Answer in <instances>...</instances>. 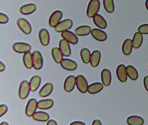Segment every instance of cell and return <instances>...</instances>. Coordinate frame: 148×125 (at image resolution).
Instances as JSON below:
<instances>
[{
    "instance_id": "obj_16",
    "label": "cell",
    "mask_w": 148,
    "mask_h": 125,
    "mask_svg": "<svg viewBox=\"0 0 148 125\" xmlns=\"http://www.w3.org/2000/svg\"><path fill=\"white\" fill-rule=\"evenodd\" d=\"M92 36L97 41H104L107 39V34L104 31L99 29L94 28L91 31Z\"/></svg>"
},
{
    "instance_id": "obj_39",
    "label": "cell",
    "mask_w": 148,
    "mask_h": 125,
    "mask_svg": "<svg viewBox=\"0 0 148 125\" xmlns=\"http://www.w3.org/2000/svg\"><path fill=\"white\" fill-rule=\"evenodd\" d=\"M47 125H57L58 123H57V122L56 121L54 120H49L47 122Z\"/></svg>"
},
{
    "instance_id": "obj_4",
    "label": "cell",
    "mask_w": 148,
    "mask_h": 125,
    "mask_svg": "<svg viewBox=\"0 0 148 125\" xmlns=\"http://www.w3.org/2000/svg\"><path fill=\"white\" fill-rule=\"evenodd\" d=\"M33 67L35 69L39 70L42 68L43 65V58L41 53L38 50L34 51L32 53Z\"/></svg>"
},
{
    "instance_id": "obj_12",
    "label": "cell",
    "mask_w": 148,
    "mask_h": 125,
    "mask_svg": "<svg viewBox=\"0 0 148 125\" xmlns=\"http://www.w3.org/2000/svg\"><path fill=\"white\" fill-rule=\"evenodd\" d=\"M116 74L118 80L121 82H125L127 80L126 67L124 65L120 64L118 66L116 70Z\"/></svg>"
},
{
    "instance_id": "obj_19",
    "label": "cell",
    "mask_w": 148,
    "mask_h": 125,
    "mask_svg": "<svg viewBox=\"0 0 148 125\" xmlns=\"http://www.w3.org/2000/svg\"><path fill=\"white\" fill-rule=\"evenodd\" d=\"M33 120L38 122H47L50 119L49 115L47 113L43 111L36 112L32 116Z\"/></svg>"
},
{
    "instance_id": "obj_1",
    "label": "cell",
    "mask_w": 148,
    "mask_h": 125,
    "mask_svg": "<svg viewBox=\"0 0 148 125\" xmlns=\"http://www.w3.org/2000/svg\"><path fill=\"white\" fill-rule=\"evenodd\" d=\"M100 6L99 0H90L88 3L86 10V14L88 17L92 18L97 14L100 8Z\"/></svg>"
},
{
    "instance_id": "obj_35",
    "label": "cell",
    "mask_w": 148,
    "mask_h": 125,
    "mask_svg": "<svg viewBox=\"0 0 148 125\" xmlns=\"http://www.w3.org/2000/svg\"><path fill=\"white\" fill-rule=\"evenodd\" d=\"M138 32L142 34H148V24H143L138 27Z\"/></svg>"
},
{
    "instance_id": "obj_15",
    "label": "cell",
    "mask_w": 148,
    "mask_h": 125,
    "mask_svg": "<svg viewBox=\"0 0 148 125\" xmlns=\"http://www.w3.org/2000/svg\"><path fill=\"white\" fill-rule=\"evenodd\" d=\"M40 41L43 46H47L49 44L50 41V34L47 30L45 28L40 30L39 33Z\"/></svg>"
},
{
    "instance_id": "obj_21",
    "label": "cell",
    "mask_w": 148,
    "mask_h": 125,
    "mask_svg": "<svg viewBox=\"0 0 148 125\" xmlns=\"http://www.w3.org/2000/svg\"><path fill=\"white\" fill-rule=\"evenodd\" d=\"M54 104L53 100L51 99L40 100L38 102V108L40 109H48L52 107Z\"/></svg>"
},
{
    "instance_id": "obj_11",
    "label": "cell",
    "mask_w": 148,
    "mask_h": 125,
    "mask_svg": "<svg viewBox=\"0 0 148 125\" xmlns=\"http://www.w3.org/2000/svg\"><path fill=\"white\" fill-rule=\"evenodd\" d=\"M60 66L66 70L73 71L77 67V65L76 62L70 59H63L60 63Z\"/></svg>"
},
{
    "instance_id": "obj_27",
    "label": "cell",
    "mask_w": 148,
    "mask_h": 125,
    "mask_svg": "<svg viewBox=\"0 0 148 125\" xmlns=\"http://www.w3.org/2000/svg\"><path fill=\"white\" fill-rule=\"evenodd\" d=\"M91 31V27L87 25L79 26L75 30V34L79 36L88 35Z\"/></svg>"
},
{
    "instance_id": "obj_3",
    "label": "cell",
    "mask_w": 148,
    "mask_h": 125,
    "mask_svg": "<svg viewBox=\"0 0 148 125\" xmlns=\"http://www.w3.org/2000/svg\"><path fill=\"white\" fill-rule=\"evenodd\" d=\"M31 91L29 82L27 80H24L21 83L18 90L20 98L24 100L27 98Z\"/></svg>"
},
{
    "instance_id": "obj_8",
    "label": "cell",
    "mask_w": 148,
    "mask_h": 125,
    "mask_svg": "<svg viewBox=\"0 0 148 125\" xmlns=\"http://www.w3.org/2000/svg\"><path fill=\"white\" fill-rule=\"evenodd\" d=\"M14 50L16 53L19 54H25L31 51L32 47L28 43H26L17 42L13 46Z\"/></svg>"
},
{
    "instance_id": "obj_13",
    "label": "cell",
    "mask_w": 148,
    "mask_h": 125,
    "mask_svg": "<svg viewBox=\"0 0 148 125\" xmlns=\"http://www.w3.org/2000/svg\"><path fill=\"white\" fill-rule=\"evenodd\" d=\"M59 49L65 56H69L71 54L70 43L64 39H61L59 42Z\"/></svg>"
},
{
    "instance_id": "obj_37",
    "label": "cell",
    "mask_w": 148,
    "mask_h": 125,
    "mask_svg": "<svg viewBox=\"0 0 148 125\" xmlns=\"http://www.w3.org/2000/svg\"><path fill=\"white\" fill-rule=\"evenodd\" d=\"M8 110V107L5 104H1L0 106V117H2Z\"/></svg>"
},
{
    "instance_id": "obj_26",
    "label": "cell",
    "mask_w": 148,
    "mask_h": 125,
    "mask_svg": "<svg viewBox=\"0 0 148 125\" xmlns=\"http://www.w3.org/2000/svg\"><path fill=\"white\" fill-rule=\"evenodd\" d=\"M24 65L26 68L30 69L33 67L32 60V54L30 52L24 54L23 57Z\"/></svg>"
},
{
    "instance_id": "obj_40",
    "label": "cell",
    "mask_w": 148,
    "mask_h": 125,
    "mask_svg": "<svg viewBox=\"0 0 148 125\" xmlns=\"http://www.w3.org/2000/svg\"><path fill=\"white\" fill-rule=\"evenodd\" d=\"M71 125H85V124L84 122H83L81 121H74L73 122H72L71 123Z\"/></svg>"
},
{
    "instance_id": "obj_33",
    "label": "cell",
    "mask_w": 148,
    "mask_h": 125,
    "mask_svg": "<svg viewBox=\"0 0 148 125\" xmlns=\"http://www.w3.org/2000/svg\"><path fill=\"white\" fill-rule=\"evenodd\" d=\"M80 56L82 61L85 64H88L90 62L91 54L90 52L88 49L84 48L80 51Z\"/></svg>"
},
{
    "instance_id": "obj_14",
    "label": "cell",
    "mask_w": 148,
    "mask_h": 125,
    "mask_svg": "<svg viewBox=\"0 0 148 125\" xmlns=\"http://www.w3.org/2000/svg\"><path fill=\"white\" fill-rule=\"evenodd\" d=\"M61 36L69 43L76 44L78 42L77 36L74 33L69 30H66L61 33Z\"/></svg>"
},
{
    "instance_id": "obj_10",
    "label": "cell",
    "mask_w": 148,
    "mask_h": 125,
    "mask_svg": "<svg viewBox=\"0 0 148 125\" xmlns=\"http://www.w3.org/2000/svg\"><path fill=\"white\" fill-rule=\"evenodd\" d=\"M76 85V77L73 75L67 76L64 84V89L67 92H70L73 90Z\"/></svg>"
},
{
    "instance_id": "obj_41",
    "label": "cell",
    "mask_w": 148,
    "mask_h": 125,
    "mask_svg": "<svg viewBox=\"0 0 148 125\" xmlns=\"http://www.w3.org/2000/svg\"><path fill=\"white\" fill-rule=\"evenodd\" d=\"M5 69V64L2 61L0 62V71L2 72L4 71Z\"/></svg>"
},
{
    "instance_id": "obj_5",
    "label": "cell",
    "mask_w": 148,
    "mask_h": 125,
    "mask_svg": "<svg viewBox=\"0 0 148 125\" xmlns=\"http://www.w3.org/2000/svg\"><path fill=\"white\" fill-rule=\"evenodd\" d=\"M38 102L37 100L34 98L30 99L28 101L25 108V114L27 116L31 117L36 112L38 108Z\"/></svg>"
},
{
    "instance_id": "obj_32",
    "label": "cell",
    "mask_w": 148,
    "mask_h": 125,
    "mask_svg": "<svg viewBox=\"0 0 148 125\" xmlns=\"http://www.w3.org/2000/svg\"><path fill=\"white\" fill-rule=\"evenodd\" d=\"M127 75L130 79L136 80L138 77V73L136 69L132 65H128L126 67Z\"/></svg>"
},
{
    "instance_id": "obj_31",
    "label": "cell",
    "mask_w": 148,
    "mask_h": 125,
    "mask_svg": "<svg viewBox=\"0 0 148 125\" xmlns=\"http://www.w3.org/2000/svg\"><path fill=\"white\" fill-rule=\"evenodd\" d=\"M52 55L53 60L57 63H60L63 59V54L59 48L54 47L52 49Z\"/></svg>"
},
{
    "instance_id": "obj_43",
    "label": "cell",
    "mask_w": 148,
    "mask_h": 125,
    "mask_svg": "<svg viewBox=\"0 0 148 125\" xmlns=\"http://www.w3.org/2000/svg\"><path fill=\"white\" fill-rule=\"evenodd\" d=\"M0 125H9V124L7 122H3L0 124Z\"/></svg>"
},
{
    "instance_id": "obj_18",
    "label": "cell",
    "mask_w": 148,
    "mask_h": 125,
    "mask_svg": "<svg viewBox=\"0 0 148 125\" xmlns=\"http://www.w3.org/2000/svg\"><path fill=\"white\" fill-rule=\"evenodd\" d=\"M93 21L94 24L99 28L103 29L107 27V23L105 19L99 14H96L93 16Z\"/></svg>"
},
{
    "instance_id": "obj_38",
    "label": "cell",
    "mask_w": 148,
    "mask_h": 125,
    "mask_svg": "<svg viewBox=\"0 0 148 125\" xmlns=\"http://www.w3.org/2000/svg\"><path fill=\"white\" fill-rule=\"evenodd\" d=\"M143 83L145 88L148 92V75L146 76L144 78Z\"/></svg>"
},
{
    "instance_id": "obj_29",
    "label": "cell",
    "mask_w": 148,
    "mask_h": 125,
    "mask_svg": "<svg viewBox=\"0 0 148 125\" xmlns=\"http://www.w3.org/2000/svg\"><path fill=\"white\" fill-rule=\"evenodd\" d=\"M143 119L137 115L129 116L127 119V123L130 125H142L144 123Z\"/></svg>"
},
{
    "instance_id": "obj_42",
    "label": "cell",
    "mask_w": 148,
    "mask_h": 125,
    "mask_svg": "<svg viewBox=\"0 0 148 125\" xmlns=\"http://www.w3.org/2000/svg\"><path fill=\"white\" fill-rule=\"evenodd\" d=\"M92 125H101L102 123H101V122L100 120H95L93 121V122L92 123Z\"/></svg>"
},
{
    "instance_id": "obj_2",
    "label": "cell",
    "mask_w": 148,
    "mask_h": 125,
    "mask_svg": "<svg viewBox=\"0 0 148 125\" xmlns=\"http://www.w3.org/2000/svg\"><path fill=\"white\" fill-rule=\"evenodd\" d=\"M76 86L80 93H85L87 91L88 83L85 77L82 75H78L76 77Z\"/></svg>"
},
{
    "instance_id": "obj_34",
    "label": "cell",
    "mask_w": 148,
    "mask_h": 125,
    "mask_svg": "<svg viewBox=\"0 0 148 125\" xmlns=\"http://www.w3.org/2000/svg\"><path fill=\"white\" fill-rule=\"evenodd\" d=\"M104 8L108 13H111L114 10L113 0H103Z\"/></svg>"
},
{
    "instance_id": "obj_44",
    "label": "cell",
    "mask_w": 148,
    "mask_h": 125,
    "mask_svg": "<svg viewBox=\"0 0 148 125\" xmlns=\"http://www.w3.org/2000/svg\"><path fill=\"white\" fill-rule=\"evenodd\" d=\"M145 7H146V9L148 11V0H146L145 2Z\"/></svg>"
},
{
    "instance_id": "obj_20",
    "label": "cell",
    "mask_w": 148,
    "mask_h": 125,
    "mask_svg": "<svg viewBox=\"0 0 148 125\" xmlns=\"http://www.w3.org/2000/svg\"><path fill=\"white\" fill-rule=\"evenodd\" d=\"M101 77L102 83L104 86H108L110 85L111 81V74L109 69H103L101 72Z\"/></svg>"
},
{
    "instance_id": "obj_25",
    "label": "cell",
    "mask_w": 148,
    "mask_h": 125,
    "mask_svg": "<svg viewBox=\"0 0 148 125\" xmlns=\"http://www.w3.org/2000/svg\"><path fill=\"white\" fill-rule=\"evenodd\" d=\"M36 6L34 3H29L23 5L20 8L21 13L24 15H29L33 13L36 10Z\"/></svg>"
},
{
    "instance_id": "obj_22",
    "label": "cell",
    "mask_w": 148,
    "mask_h": 125,
    "mask_svg": "<svg viewBox=\"0 0 148 125\" xmlns=\"http://www.w3.org/2000/svg\"><path fill=\"white\" fill-rule=\"evenodd\" d=\"M41 77L39 76L36 75L33 76L29 82L31 90L32 92L36 91L41 83Z\"/></svg>"
},
{
    "instance_id": "obj_28",
    "label": "cell",
    "mask_w": 148,
    "mask_h": 125,
    "mask_svg": "<svg viewBox=\"0 0 148 125\" xmlns=\"http://www.w3.org/2000/svg\"><path fill=\"white\" fill-rule=\"evenodd\" d=\"M132 40L130 39H127L124 41L122 46V51L125 55H129L132 50Z\"/></svg>"
},
{
    "instance_id": "obj_36",
    "label": "cell",
    "mask_w": 148,
    "mask_h": 125,
    "mask_svg": "<svg viewBox=\"0 0 148 125\" xmlns=\"http://www.w3.org/2000/svg\"><path fill=\"white\" fill-rule=\"evenodd\" d=\"M9 18L8 16L4 13H0V23L1 24H5L8 22Z\"/></svg>"
},
{
    "instance_id": "obj_7",
    "label": "cell",
    "mask_w": 148,
    "mask_h": 125,
    "mask_svg": "<svg viewBox=\"0 0 148 125\" xmlns=\"http://www.w3.org/2000/svg\"><path fill=\"white\" fill-rule=\"evenodd\" d=\"M73 22L71 20L66 19L60 21L56 27L55 30L57 32H64L66 30H69L72 27Z\"/></svg>"
},
{
    "instance_id": "obj_45",
    "label": "cell",
    "mask_w": 148,
    "mask_h": 125,
    "mask_svg": "<svg viewBox=\"0 0 148 125\" xmlns=\"http://www.w3.org/2000/svg\"></svg>"
},
{
    "instance_id": "obj_9",
    "label": "cell",
    "mask_w": 148,
    "mask_h": 125,
    "mask_svg": "<svg viewBox=\"0 0 148 125\" xmlns=\"http://www.w3.org/2000/svg\"><path fill=\"white\" fill-rule=\"evenodd\" d=\"M63 17V13L60 10L53 12L49 18V24L52 27H55L60 22Z\"/></svg>"
},
{
    "instance_id": "obj_24",
    "label": "cell",
    "mask_w": 148,
    "mask_h": 125,
    "mask_svg": "<svg viewBox=\"0 0 148 125\" xmlns=\"http://www.w3.org/2000/svg\"><path fill=\"white\" fill-rule=\"evenodd\" d=\"M101 58V54L99 50H94L91 54L90 63L92 67L98 66Z\"/></svg>"
},
{
    "instance_id": "obj_23",
    "label": "cell",
    "mask_w": 148,
    "mask_h": 125,
    "mask_svg": "<svg viewBox=\"0 0 148 125\" xmlns=\"http://www.w3.org/2000/svg\"><path fill=\"white\" fill-rule=\"evenodd\" d=\"M103 86L101 82H94L88 86L87 92L92 94L97 93L103 89Z\"/></svg>"
},
{
    "instance_id": "obj_6",
    "label": "cell",
    "mask_w": 148,
    "mask_h": 125,
    "mask_svg": "<svg viewBox=\"0 0 148 125\" xmlns=\"http://www.w3.org/2000/svg\"><path fill=\"white\" fill-rule=\"evenodd\" d=\"M17 24L20 29L25 34H31L32 27L30 23L25 18H19L17 21Z\"/></svg>"
},
{
    "instance_id": "obj_17",
    "label": "cell",
    "mask_w": 148,
    "mask_h": 125,
    "mask_svg": "<svg viewBox=\"0 0 148 125\" xmlns=\"http://www.w3.org/2000/svg\"><path fill=\"white\" fill-rule=\"evenodd\" d=\"M53 89V84L51 82H47L40 89L39 92V94L41 97H47L51 93Z\"/></svg>"
},
{
    "instance_id": "obj_30",
    "label": "cell",
    "mask_w": 148,
    "mask_h": 125,
    "mask_svg": "<svg viewBox=\"0 0 148 125\" xmlns=\"http://www.w3.org/2000/svg\"><path fill=\"white\" fill-rule=\"evenodd\" d=\"M143 41L142 34L137 32L134 34L132 40V46L135 49L138 48L141 46Z\"/></svg>"
}]
</instances>
